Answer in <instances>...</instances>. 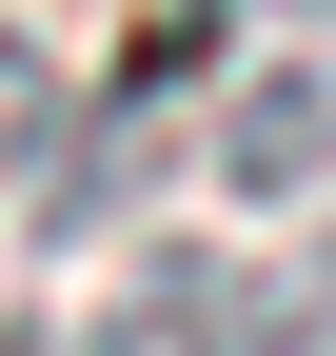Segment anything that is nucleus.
<instances>
[{
    "label": "nucleus",
    "mask_w": 336,
    "mask_h": 356,
    "mask_svg": "<svg viewBox=\"0 0 336 356\" xmlns=\"http://www.w3.org/2000/svg\"><path fill=\"white\" fill-rule=\"evenodd\" d=\"M40 159H60V60H40V40L0 20V218L40 198Z\"/></svg>",
    "instance_id": "7ed1b4c3"
},
{
    "label": "nucleus",
    "mask_w": 336,
    "mask_h": 356,
    "mask_svg": "<svg viewBox=\"0 0 336 356\" xmlns=\"http://www.w3.org/2000/svg\"><path fill=\"white\" fill-rule=\"evenodd\" d=\"M79 356H258V257H198V238L119 257V297L79 317Z\"/></svg>",
    "instance_id": "f03ea898"
},
{
    "label": "nucleus",
    "mask_w": 336,
    "mask_h": 356,
    "mask_svg": "<svg viewBox=\"0 0 336 356\" xmlns=\"http://www.w3.org/2000/svg\"><path fill=\"white\" fill-rule=\"evenodd\" d=\"M218 198H258V218H317V198H336V0H297V20L237 60V99H218Z\"/></svg>",
    "instance_id": "f257e3e1"
}]
</instances>
